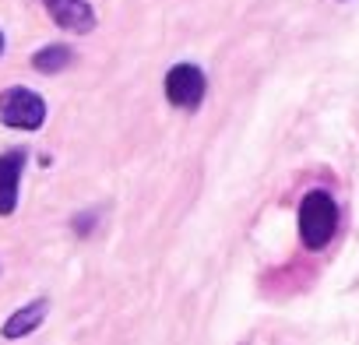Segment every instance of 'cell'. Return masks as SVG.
<instances>
[{
  "label": "cell",
  "instance_id": "obj_3",
  "mask_svg": "<svg viewBox=\"0 0 359 345\" xmlns=\"http://www.w3.org/2000/svg\"><path fill=\"white\" fill-rule=\"evenodd\" d=\"M162 88H165L169 106H176V109H198V106L205 102L208 78H205V71H201L198 64H172V67L165 71Z\"/></svg>",
  "mask_w": 359,
  "mask_h": 345
},
{
  "label": "cell",
  "instance_id": "obj_2",
  "mask_svg": "<svg viewBox=\"0 0 359 345\" xmlns=\"http://www.w3.org/2000/svg\"><path fill=\"white\" fill-rule=\"evenodd\" d=\"M0 123L15 130H39L46 123V99L22 85L0 92Z\"/></svg>",
  "mask_w": 359,
  "mask_h": 345
},
{
  "label": "cell",
  "instance_id": "obj_5",
  "mask_svg": "<svg viewBox=\"0 0 359 345\" xmlns=\"http://www.w3.org/2000/svg\"><path fill=\"white\" fill-rule=\"evenodd\" d=\"M46 11L64 32L88 36L95 29V11L88 0H46Z\"/></svg>",
  "mask_w": 359,
  "mask_h": 345
},
{
  "label": "cell",
  "instance_id": "obj_4",
  "mask_svg": "<svg viewBox=\"0 0 359 345\" xmlns=\"http://www.w3.org/2000/svg\"><path fill=\"white\" fill-rule=\"evenodd\" d=\"M25 148H11L0 155V215H15L18 208V187L25 172Z\"/></svg>",
  "mask_w": 359,
  "mask_h": 345
},
{
  "label": "cell",
  "instance_id": "obj_1",
  "mask_svg": "<svg viewBox=\"0 0 359 345\" xmlns=\"http://www.w3.org/2000/svg\"><path fill=\"white\" fill-rule=\"evenodd\" d=\"M338 229V205L327 191H310L299 201V240L306 250L327 247V240Z\"/></svg>",
  "mask_w": 359,
  "mask_h": 345
},
{
  "label": "cell",
  "instance_id": "obj_6",
  "mask_svg": "<svg viewBox=\"0 0 359 345\" xmlns=\"http://www.w3.org/2000/svg\"><path fill=\"white\" fill-rule=\"evenodd\" d=\"M46 313H50V299H32V303H25L22 310H15L8 320H4V327H0V334L4 338H25V334H32L43 320H46Z\"/></svg>",
  "mask_w": 359,
  "mask_h": 345
},
{
  "label": "cell",
  "instance_id": "obj_7",
  "mask_svg": "<svg viewBox=\"0 0 359 345\" xmlns=\"http://www.w3.org/2000/svg\"><path fill=\"white\" fill-rule=\"evenodd\" d=\"M71 60H74L71 46H60V43H53V46H43V50H36V57H32V67H36L39 74H60L64 67H71Z\"/></svg>",
  "mask_w": 359,
  "mask_h": 345
},
{
  "label": "cell",
  "instance_id": "obj_8",
  "mask_svg": "<svg viewBox=\"0 0 359 345\" xmlns=\"http://www.w3.org/2000/svg\"><path fill=\"white\" fill-rule=\"evenodd\" d=\"M0 53H4V32H0Z\"/></svg>",
  "mask_w": 359,
  "mask_h": 345
}]
</instances>
